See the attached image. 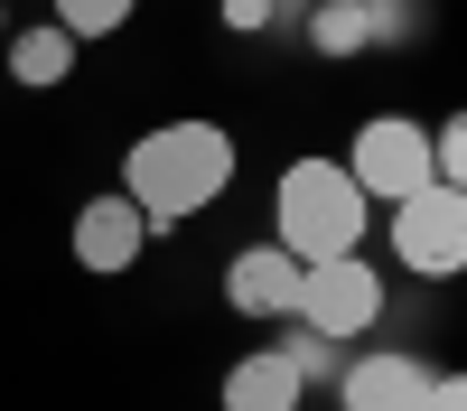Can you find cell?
I'll return each mask as SVG.
<instances>
[{
	"instance_id": "obj_1",
	"label": "cell",
	"mask_w": 467,
	"mask_h": 411,
	"mask_svg": "<svg viewBox=\"0 0 467 411\" xmlns=\"http://www.w3.org/2000/svg\"><path fill=\"white\" fill-rule=\"evenodd\" d=\"M234 187V131L224 122H160L122 149V197L140 224H187Z\"/></svg>"
},
{
	"instance_id": "obj_2",
	"label": "cell",
	"mask_w": 467,
	"mask_h": 411,
	"mask_svg": "<svg viewBox=\"0 0 467 411\" xmlns=\"http://www.w3.org/2000/svg\"><path fill=\"white\" fill-rule=\"evenodd\" d=\"M365 215H374V206L356 197V178H346L337 159H290V169H281V197H271V243L308 272V262L356 252V243H365Z\"/></svg>"
},
{
	"instance_id": "obj_3",
	"label": "cell",
	"mask_w": 467,
	"mask_h": 411,
	"mask_svg": "<svg viewBox=\"0 0 467 411\" xmlns=\"http://www.w3.org/2000/svg\"><path fill=\"white\" fill-rule=\"evenodd\" d=\"M337 169L356 178L365 206H402V197H420V187H431V131H420L411 112H374Z\"/></svg>"
},
{
	"instance_id": "obj_4",
	"label": "cell",
	"mask_w": 467,
	"mask_h": 411,
	"mask_svg": "<svg viewBox=\"0 0 467 411\" xmlns=\"http://www.w3.org/2000/svg\"><path fill=\"white\" fill-rule=\"evenodd\" d=\"M308 336H327V346H346V336H365L383 318V272L365 252H337V262H308L299 272V309H290Z\"/></svg>"
},
{
	"instance_id": "obj_5",
	"label": "cell",
	"mask_w": 467,
	"mask_h": 411,
	"mask_svg": "<svg viewBox=\"0 0 467 411\" xmlns=\"http://www.w3.org/2000/svg\"><path fill=\"white\" fill-rule=\"evenodd\" d=\"M393 252H402V272L449 281L467 262V197H458V187H420V197H402L393 206Z\"/></svg>"
},
{
	"instance_id": "obj_6",
	"label": "cell",
	"mask_w": 467,
	"mask_h": 411,
	"mask_svg": "<svg viewBox=\"0 0 467 411\" xmlns=\"http://www.w3.org/2000/svg\"><path fill=\"white\" fill-rule=\"evenodd\" d=\"M150 252V224H140V206L112 187V197H85L75 206V262H85L94 281H122L131 262Z\"/></svg>"
},
{
	"instance_id": "obj_7",
	"label": "cell",
	"mask_w": 467,
	"mask_h": 411,
	"mask_svg": "<svg viewBox=\"0 0 467 411\" xmlns=\"http://www.w3.org/2000/svg\"><path fill=\"white\" fill-rule=\"evenodd\" d=\"M224 299H234V318H253V327L290 318L299 309V262L281 243H244V252L224 262Z\"/></svg>"
},
{
	"instance_id": "obj_8",
	"label": "cell",
	"mask_w": 467,
	"mask_h": 411,
	"mask_svg": "<svg viewBox=\"0 0 467 411\" xmlns=\"http://www.w3.org/2000/svg\"><path fill=\"white\" fill-rule=\"evenodd\" d=\"M308 402V365L290 346H253L224 365V411H299Z\"/></svg>"
},
{
	"instance_id": "obj_9",
	"label": "cell",
	"mask_w": 467,
	"mask_h": 411,
	"mask_svg": "<svg viewBox=\"0 0 467 411\" xmlns=\"http://www.w3.org/2000/svg\"><path fill=\"white\" fill-rule=\"evenodd\" d=\"M420 393H431V365H411L393 346H374V355H356L337 374V402L346 411H420Z\"/></svg>"
},
{
	"instance_id": "obj_10",
	"label": "cell",
	"mask_w": 467,
	"mask_h": 411,
	"mask_svg": "<svg viewBox=\"0 0 467 411\" xmlns=\"http://www.w3.org/2000/svg\"><path fill=\"white\" fill-rule=\"evenodd\" d=\"M0 47H10V75H19V85H66V75H75V37H66L57 19H47V28H10Z\"/></svg>"
},
{
	"instance_id": "obj_11",
	"label": "cell",
	"mask_w": 467,
	"mask_h": 411,
	"mask_svg": "<svg viewBox=\"0 0 467 411\" xmlns=\"http://www.w3.org/2000/svg\"><path fill=\"white\" fill-rule=\"evenodd\" d=\"M131 10L140 0H57V28L85 47V37H112V28H131Z\"/></svg>"
},
{
	"instance_id": "obj_12",
	"label": "cell",
	"mask_w": 467,
	"mask_h": 411,
	"mask_svg": "<svg viewBox=\"0 0 467 411\" xmlns=\"http://www.w3.org/2000/svg\"><path fill=\"white\" fill-rule=\"evenodd\" d=\"M365 28H374V19H365V0H327V10H318V28H308V37H318L327 57H346V47H365Z\"/></svg>"
},
{
	"instance_id": "obj_13",
	"label": "cell",
	"mask_w": 467,
	"mask_h": 411,
	"mask_svg": "<svg viewBox=\"0 0 467 411\" xmlns=\"http://www.w3.org/2000/svg\"><path fill=\"white\" fill-rule=\"evenodd\" d=\"M420 411H467V374H431V393H420Z\"/></svg>"
},
{
	"instance_id": "obj_14",
	"label": "cell",
	"mask_w": 467,
	"mask_h": 411,
	"mask_svg": "<svg viewBox=\"0 0 467 411\" xmlns=\"http://www.w3.org/2000/svg\"><path fill=\"white\" fill-rule=\"evenodd\" d=\"M224 19H234V28H262V19H271V0H224Z\"/></svg>"
},
{
	"instance_id": "obj_15",
	"label": "cell",
	"mask_w": 467,
	"mask_h": 411,
	"mask_svg": "<svg viewBox=\"0 0 467 411\" xmlns=\"http://www.w3.org/2000/svg\"><path fill=\"white\" fill-rule=\"evenodd\" d=\"M0 37H10V10H0Z\"/></svg>"
},
{
	"instance_id": "obj_16",
	"label": "cell",
	"mask_w": 467,
	"mask_h": 411,
	"mask_svg": "<svg viewBox=\"0 0 467 411\" xmlns=\"http://www.w3.org/2000/svg\"><path fill=\"white\" fill-rule=\"evenodd\" d=\"M271 10H281V0H271Z\"/></svg>"
}]
</instances>
